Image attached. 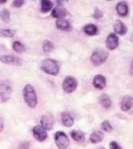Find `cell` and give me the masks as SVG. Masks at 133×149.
<instances>
[{
	"instance_id": "24",
	"label": "cell",
	"mask_w": 133,
	"mask_h": 149,
	"mask_svg": "<svg viewBox=\"0 0 133 149\" xmlns=\"http://www.w3.org/2000/svg\"><path fill=\"white\" fill-rule=\"evenodd\" d=\"M0 17L5 23H8L10 20V13L6 9H3L0 13Z\"/></svg>"
},
{
	"instance_id": "25",
	"label": "cell",
	"mask_w": 133,
	"mask_h": 149,
	"mask_svg": "<svg viewBox=\"0 0 133 149\" xmlns=\"http://www.w3.org/2000/svg\"><path fill=\"white\" fill-rule=\"evenodd\" d=\"M12 48L15 52H19V53L23 51L24 49V47L23 45L20 42L18 41H15L13 42L12 44Z\"/></svg>"
},
{
	"instance_id": "32",
	"label": "cell",
	"mask_w": 133,
	"mask_h": 149,
	"mask_svg": "<svg viewBox=\"0 0 133 149\" xmlns=\"http://www.w3.org/2000/svg\"><path fill=\"white\" fill-rule=\"evenodd\" d=\"M4 128V120L1 116H0V132L3 130Z\"/></svg>"
},
{
	"instance_id": "27",
	"label": "cell",
	"mask_w": 133,
	"mask_h": 149,
	"mask_svg": "<svg viewBox=\"0 0 133 149\" xmlns=\"http://www.w3.org/2000/svg\"><path fill=\"white\" fill-rule=\"evenodd\" d=\"M102 127L104 131L107 132H110L113 129L112 126H111L110 123L108 120H104V122H102Z\"/></svg>"
},
{
	"instance_id": "33",
	"label": "cell",
	"mask_w": 133,
	"mask_h": 149,
	"mask_svg": "<svg viewBox=\"0 0 133 149\" xmlns=\"http://www.w3.org/2000/svg\"><path fill=\"white\" fill-rule=\"evenodd\" d=\"M6 2V0H4V1H0V4H2V3H4Z\"/></svg>"
},
{
	"instance_id": "5",
	"label": "cell",
	"mask_w": 133,
	"mask_h": 149,
	"mask_svg": "<svg viewBox=\"0 0 133 149\" xmlns=\"http://www.w3.org/2000/svg\"><path fill=\"white\" fill-rule=\"evenodd\" d=\"M55 141L57 147L60 149L66 148L69 144V140L68 136L62 131H58L55 133Z\"/></svg>"
},
{
	"instance_id": "16",
	"label": "cell",
	"mask_w": 133,
	"mask_h": 149,
	"mask_svg": "<svg viewBox=\"0 0 133 149\" xmlns=\"http://www.w3.org/2000/svg\"><path fill=\"white\" fill-rule=\"evenodd\" d=\"M99 103L100 105L106 109H108L111 107V101L109 96L106 94H102L99 97Z\"/></svg>"
},
{
	"instance_id": "3",
	"label": "cell",
	"mask_w": 133,
	"mask_h": 149,
	"mask_svg": "<svg viewBox=\"0 0 133 149\" xmlns=\"http://www.w3.org/2000/svg\"><path fill=\"white\" fill-rule=\"evenodd\" d=\"M12 93V84L11 82L6 79L0 84V97L3 102L7 101L11 97Z\"/></svg>"
},
{
	"instance_id": "10",
	"label": "cell",
	"mask_w": 133,
	"mask_h": 149,
	"mask_svg": "<svg viewBox=\"0 0 133 149\" xmlns=\"http://www.w3.org/2000/svg\"><path fill=\"white\" fill-rule=\"evenodd\" d=\"M118 44V38L114 33H110L106 39V47L110 50H113L117 48Z\"/></svg>"
},
{
	"instance_id": "31",
	"label": "cell",
	"mask_w": 133,
	"mask_h": 149,
	"mask_svg": "<svg viewBox=\"0 0 133 149\" xmlns=\"http://www.w3.org/2000/svg\"><path fill=\"white\" fill-rule=\"evenodd\" d=\"M103 16V12L102 11H101L100 10L97 9L95 10L94 11V13L93 14V17L95 18V19H100Z\"/></svg>"
},
{
	"instance_id": "23",
	"label": "cell",
	"mask_w": 133,
	"mask_h": 149,
	"mask_svg": "<svg viewBox=\"0 0 133 149\" xmlns=\"http://www.w3.org/2000/svg\"><path fill=\"white\" fill-rule=\"evenodd\" d=\"M16 33V31L10 29H0V37H12Z\"/></svg>"
},
{
	"instance_id": "4",
	"label": "cell",
	"mask_w": 133,
	"mask_h": 149,
	"mask_svg": "<svg viewBox=\"0 0 133 149\" xmlns=\"http://www.w3.org/2000/svg\"><path fill=\"white\" fill-rule=\"evenodd\" d=\"M41 69L46 73L51 75H57L59 70L57 62L51 59L44 60L41 63Z\"/></svg>"
},
{
	"instance_id": "2",
	"label": "cell",
	"mask_w": 133,
	"mask_h": 149,
	"mask_svg": "<svg viewBox=\"0 0 133 149\" xmlns=\"http://www.w3.org/2000/svg\"><path fill=\"white\" fill-rule=\"evenodd\" d=\"M108 55V53L107 51L103 49H97L93 52L90 57V61L94 66H98L105 62Z\"/></svg>"
},
{
	"instance_id": "1",
	"label": "cell",
	"mask_w": 133,
	"mask_h": 149,
	"mask_svg": "<svg viewBox=\"0 0 133 149\" xmlns=\"http://www.w3.org/2000/svg\"><path fill=\"white\" fill-rule=\"evenodd\" d=\"M23 97L26 104L33 108L37 104V95L34 88L29 84H26L23 90Z\"/></svg>"
},
{
	"instance_id": "21",
	"label": "cell",
	"mask_w": 133,
	"mask_h": 149,
	"mask_svg": "<svg viewBox=\"0 0 133 149\" xmlns=\"http://www.w3.org/2000/svg\"><path fill=\"white\" fill-rule=\"evenodd\" d=\"M53 6V3L49 0H42L41 1V11L43 13H47L51 10Z\"/></svg>"
},
{
	"instance_id": "19",
	"label": "cell",
	"mask_w": 133,
	"mask_h": 149,
	"mask_svg": "<svg viewBox=\"0 0 133 149\" xmlns=\"http://www.w3.org/2000/svg\"><path fill=\"white\" fill-rule=\"evenodd\" d=\"M104 134L100 131H95L92 133L90 137V140L93 143H97L103 140Z\"/></svg>"
},
{
	"instance_id": "14",
	"label": "cell",
	"mask_w": 133,
	"mask_h": 149,
	"mask_svg": "<svg viewBox=\"0 0 133 149\" xmlns=\"http://www.w3.org/2000/svg\"><path fill=\"white\" fill-rule=\"evenodd\" d=\"M61 121L64 126L68 127L72 126L74 124V119L70 115V113L66 111L62 112L61 115Z\"/></svg>"
},
{
	"instance_id": "17",
	"label": "cell",
	"mask_w": 133,
	"mask_h": 149,
	"mask_svg": "<svg viewBox=\"0 0 133 149\" xmlns=\"http://www.w3.org/2000/svg\"><path fill=\"white\" fill-rule=\"evenodd\" d=\"M71 136L74 140L78 142H83L85 141V134L81 130L77 129L72 130L71 132Z\"/></svg>"
},
{
	"instance_id": "9",
	"label": "cell",
	"mask_w": 133,
	"mask_h": 149,
	"mask_svg": "<svg viewBox=\"0 0 133 149\" xmlns=\"http://www.w3.org/2000/svg\"><path fill=\"white\" fill-rule=\"evenodd\" d=\"M0 61L5 63H13L16 66H21L22 63L20 58L12 55H2L0 56Z\"/></svg>"
},
{
	"instance_id": "8",
	"label": "cell",
	"mask_w": 133,
	"mask_h": 149,
	"mask_svg": "<svg viewBox=\"0 0 133 149\" xmlns=\"http://www.w3.org/2000/svg\"><path fill=\"white\" fill-rule=\"evenodd\" d=\"M32 131L34 138L38 141H44L47 137L46 130H44L41 126L37 125L34 126Z\"/></svg>"
},
{
	"instance_id": "15",
	"label": "cell",
	"mask_w": 133,
	"mask_h": 149,
	"mask_svg": "<svg viewBox=\"0 0 133 149\" xmlns=\"http://www.w3.org/2000/svg\"><path fill=\"white\" fill-rule=\"evenodd\" d=\"M106 84V80L104 76L100 74L96 75L93 81V84L94 87L98 89H103Z\"/></svg>"
},
{
	"instance_id": "13",
	"label": "cell",
	"mask_w": 133,
	"mask_h": 149,
	"mask_svg": "<svg viewBox=\"0 0 133 149\" xmlns=\"http://www.w3.org/2000/svg\"><path fill=\"white\" fill-rule=\"evenodd\" d=\"M132 97L130 95H125L121 100V108L124 111H128L132 108Z\"/></svg>"
},
{
	"instance_id": "18",
	"label": "cell",
	"mask_w": 133,
	"mask_h": 149,
	"mask_svg": "<svg viewBox=\"0 0 133 149\" xmlns=\"http://www.w3.org/2000/svg\"><path fill=\"white\" fill-rule=\"evenodd\" d=\"M116 10L119 15L125 16L128 12V8L125 2H119L116 6Z\"/></svg>"
},
{
	"instance_id": "12",
	"label": "cell",
	"mask_w": 133,
	"mask_h": 149,
	"mask_svg": "<svg viewBox=\"0 0 133 149\" xmlns=\"http://www.w3.org/2000/svg\"><path fill=\"white\" fill-rule=\"evenodd\" d=\"M114 31L120 35H124L127 32V27L121 20H117L113 25Z\"/></svg>"
},
{
	"instance_id": "6",
	"label": "cell",
	"mask_w": 133,
	"mask_h": 149,
	"mask_svg": "<svg viewBox=\"0 0 133 149\" xmlns=\"http://www.w3.org/2000/svg\"><path fill=\"white\" fill-rule=\"evenodd\" d=\"M40 123L42 127L46 130H50L52 129L54 124V118L51 113H47L41 117Z\"/></svg>"
},
{
	"instance_id": "22",
	"label": "cell",
	"mask_w": 133,
	"mask_h": 149,
	"mask_svg": "<svg viewBox=\"0 0 133 149\" xmlns=\"http://www.w3.org/2000/svg\"><path fill=\"white\" fill-rule=\"evenodd\" d=\"M56 26L58 29L66 30L69 29V23L65 19H58L56 22Z\"/></svg>"
},
{
	"instance_id": "29",
	"label": "cell",
	"mask_w": 133,
	"mask_h": 149,
	"mask_svg": "<svg viewBox=\"0 0 133 149\" xmlns=\"http://www.w3.org/2000/svg\"><path fill=\"white\" fill-rule=\"evenodd\" d=\"M30 144L29 141H24L20 144L19 146V149H29Z\"/></svg>"
},
{
	"instance_id": "20",
	"label": "cell",
	"mask_w": 133,
	"mask_h": 149,
	"mask_svg": "<svg viewBox=\"0 0 133 149\" xmlns=\"http://www.w3.org/2000/svg\"><path fill=\"white\" fill-rule=\"evenodd\" d=\"M84 32L89 36H94L97 34L98 29L93 24H88L83 27Z\"/></svg>"
},
{
	"instance_id": "11",
	"label": "cell",
	"mask_w": 133,
	"mask_h": 149,
	"mask_svg": "<svg viewBox=\"0 0 133 149\" xmlns=\"http://www.w3.org/2000/svg\"><path fill=\"white\" fill-rule=\"evenodd\" d=\"M66 13L67 12L66 9L62 5L56 6L51 12L52 16L58 19H62L66 15Z\"/></svg>"
},
{
	"instance_id": "26",
	"label": "cell",
	"mask_w": 133,
	"mask_h": 149,
	"mask_svg": "<svg viewBox=\"0 0 133 149\" xmlns=\"http://www.w3.org/2000/svg\"><path fill=\"white\" fill-rule=\"evenodd\" d=\"M54 48L53 44L52 42L48 40H46L44 41L43 44V49L45 52H50Z\"/></svg>"
},
{
	"instance_id": "28",
	"label": "cell",
	"mask_w": 133,
	"mask_h": 149,
	"mask_svg": "<svg viewBox=\"0 0 133 149\" xmlns=\"http://www.w3.org/2000/svg\"><path fill=\"white\" fill-rule=\"evenodd\" d=\"M24 2V1L23 0H15L12 2V6L15 8H20L23 5Z\"/></svg>"
},
{
	"instance_id": "7",
	"label": "cell",
	"mask_w": 133,
	"mask_h": 149,
	"mask_svg": "<svg viewBox=\"0 0 133 149\" xmlns=\"http://www.w3.org/2000/svg\"><path fill=\"white\" fill-rule=\"evenodd\" d=\"M77 84V81L75 78L71 76H68L64 80L62 88L65 92L70 93L76 90Z\"/></svg>"
},
{
	"instance_id": "30",
	"label": "cell",
	"mask_w": 133,
	"mask_h": 149,
	"mask_svg": "<svg viewBox=\"0 0 133 149\" xmlns=\"http://www.w3.org/2000/svg\"><path fill=\"white\" fill-rule=\"evenodd\" d=\"M109 147L110 149H122L121 147L118 146V144L117 143V142L113 141H111L109 144Z\"/></svg>"
}]
</instances>
